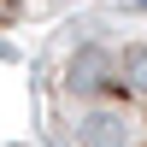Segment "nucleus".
<instances>
[{"instance_id": "nucleus-1", "label": "nucleus", "mask_w": 147, "mask_h": 147, "mask_svg": "<svg viewBox=\"0 0 147 147\" xmlns=\"http://www.w3.org/2000/svg\"><path fill=\"white\" fill-rule=\"evenodd\" d=\"M41 129L53 147H147V18L94 12L35 59Z\"/></svg>"}, {"instance_id": "nucleus-2", "label": "nucleus", "mask_w": 147, "mask_h": 147, "mask_svg": "<svg viewBox=\"0 0 147 147\" xmlns=\"http://www.w3.org/2000/svg\"><path fill=\"white\" fill-rule=\"evenodd\" d=\"M71 6V0H0V30H12V24H30V18H47V12Z\"/></svg>"}]
</instances>
